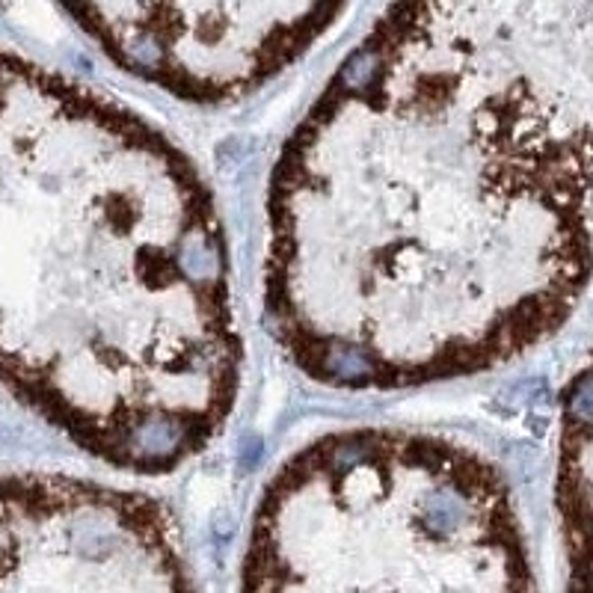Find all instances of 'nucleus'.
Instances as JSON below:
<instances>
[{
	"label": "nucleus",
	"instance_id": "obj_1",
	"mask_svg": "<svg viewBox=\"0 0 593 593\" xmlns=\"http://www.w3.org/2000/svg\"><path fill=\"white\" fill-rule=\"evenodd\" d=\"M238 383L202 176L137 113L0 48V386L90 455L169 472Z\"/></svg>",
	"mask_w": 593,
	"mask_h": 593
},
{
	"label": "nucleus",
	"instance_id": "obj_2",
	"mask_svg": "<svg viewBox=\"0 0 593 593\" xmlns=\"http://www.w3.org/2000/svg\"><path fill=\"white\" fill-rule=\"evenodd\" d=\"M241 593H534L499 466L455 436L351 427L279 466Z\"/></svg>",
	"mask_w": 593,
	"mask_h": 593
},
{
	"label": "nucleus",
	"instance_id": "obj_3",
	"mask_svg": "<svg viewBox=\"0 0 593 593\" xmlns=\"http://www.w3.org/2000/svg\"><path fill=\"white\" fill-rule=\"evenodd\" d=\"M128 74L196 104L235 102L300 63L347 0H56Z\"/></svg>",
	"mask_w": 593,
	"mask_h": 593
},
{
	"label": "nucleus",
	"instance_id": "obj_4",
	"mask_svg": "<svg viewBox=\"0 0 593 593\" xmlns=\"http://www.w3.org/2000/svg\"><path fill=\"white\" fill-rule=\"evenodd\" d=\"M0 593H196L158 501L72 475L0 478Z\"/></svg>",
	"mask_w": 593,
	"mask_h": 593
}]
</instances>
